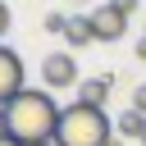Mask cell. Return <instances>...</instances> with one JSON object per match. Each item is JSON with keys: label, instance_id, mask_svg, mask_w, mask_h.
Segmentation results:
<instances>
[{"label": "cell", "instance_id": "cell-4", "mask_svg": "<svg viewBox=\"0 0 146 146\" xmlns=\"http://www.w3.org/2000/svg\"><path fill=\"white\" fill-rule=\"evenodd\" d=\"M18 91H27V82H23V59H18L9 46H0V105H9Z\"/></svg>", "mask_w": 146, "mask_h": 146}, {"label": "cell", "instance_id": "cell-17", "mask_svg": "<svg viewBox=\"0 0 146 146\" xmlns=\"http://www.w3.org/2000/svg\"><path fill=\"white\" fill-rule=\"evenodd\" d=\"M36 146H55V141H36Z\"/></svg>", "mask_w": 146, "mask_h": 146}, {"label": "cell", "instance_id": "cell-11", "mask_svg": "<svg viewBox=\"0 0 146 146\" xmlns=\"http://www.w3.org/2000/svg\"><path fill=\"white\" fill-rule=\"evenodd\" d=\"M110 5H114L119 14H132V9H137V0H110Z\"/></svg>", "mask_w": 146, "mask_h": 146}, {"label": "cell", "instance_id": "cell-6", "mask_svg": "<svg viewBox=\"0 0 146 146\" xmlns=\"http://www.w3.org/2000/svg\"><path fill=\"white\" fill-rule=\"evenodd\" d=\"M110 78H87V82H78V100L82 105H91V110H105V100H110Z\"/></svg>", "mask_w": 146, "mask_h": 146}, {"label": "cell", "instance_id": "cell-15", "mask_svg": "<svg viewBox=\"0 0 146 146\" xmlns=\"http://www.w3.org/2000/svg\"><path fill=\"white\" fill-rule=\"evenodd\" d=\"M0 146H23V141H14V137H0Z\"/></svg>", "mask_w": 146, "mask_h": 146}, {"label": "cell", "instance_id": "cell-3", "mask_svg": "<svg viewBox=\"0 0 146 146\" xmlns=\"http://www.w3.org/2000/svg\"><path fill=\"white\" fill-rule=\"evenodd\" d=\"M41 82H46V91H64V87H73V82H78V59H73L68 50L46 55V59H41Z\"/></svg>", "mask_w": 146, "mask_h": 146}, {"label": "cell", "instance_id": "cell-8", "mask_svg": "<svg viewBox=\"0 0 146 146\" xmlns=\"http://www.w3.org/2000/svg\"><path fill=\"white\" fill-rule=\"evenodd\" d=\"M141 132H146V114L128 110V114L119 119V137H137V141H141Z\"/></svg>", "mask_w": 146, "mask_h": 146}, {"label": "cell", "instance_id": "cell-5", "mask_svg": "<svg viewBox=\"0 0 146 146\" xmlns=\"http://www.w3.org/2000/svg\"><path fill=\"white\" fill-rule=\"evenodd\" d=\"M87 18H91V32H96V41H119V36L128 32V14H119L114 5H96Z\"/></svg>", "mask_w": 146, "mask_h": 146}, {"label": "cell", "instance_id": "cell-9", "mask_svg": "<svg viewBox=\"0 0 146 146\" xmlns=\"http://www.w3.org/2000/svg\"><path fill=\"white\" fill-rule=\"evenodd\" d=\"M46 32H59V36H64V32H68V18H64V14H46Z\"/></svg>", "mask_w": 146, "mask_h": 146}, {"label": "cell", "instance_id": "cell-2", "mask_svg": "<svg viewBox=\"0 0 146 146\" xmlns=\"http://www.w3.org/2000/svg\"><path fill=\"white\" fill-rule=\"evenodd\" d=\"M110 119L105 110H91V105H68L59 114V128H55V146H110Z\"/></svg>", "mask_w": 146, "mask_h": 146}, {"label": "cell", "instance_id": "cell-18", "mask_svg": "<svg viewBox=\"0 0 146 146\" xmlns=\"http://www.w3.org/2000/svg\"><path fill=\"white\" fill-rule=\"evenodd\" d=\"M141 146H146V132H141Z\"/></svg>", "mask_w": 146, "mask_h": 146}, {"label": "cell", "instance_id": "cell-14", "mask_svg": "<svg viewBox=\"0 0 146 146\" xmlns=\"http://www.w3.org/2000/svg\"><path fill=\"white\" fill-rule=\"evenodd\" d=\"M137 55H141V59H146V36H141V41H137Z\"/></svg>", "mask_w": 146, "mask_h": 146}, {"label": "cell", "instance_id": "cell-13", "mask_svg": "<svg viewBox=\"0 0 146 146\" xmlns=\"http://www.w3.org/2000/svg\"><path fill=\"white\" fill-rule=\"evenodd\" d=\"M0 137H9V110L0 105Z\"/></svg>", "mask_w": 146, "mask_h": 146}, {"label": "cell", "instance_id": "cell-16", "mask_svg": "<svg viewBox=\"0 0 146 146\" xmlns=\"http://www.w3.org/2000/svg\"><path fill=\"white\" fill-rule=\"evenodd\" d=\"M110 146H123V137H110Z\"/></svg>", "mask_w": 146, "mask_h": 146}, {"label": "cell", "instance_id": "cell-12", "mask_svg": "<svg viewBox=\"0 0 146 146\" xmlns=\"http://www.w3.org/2000/svg\"><path fill=\"white\" fill-rule=\"evenodd\" d=\"M5 32H9V5L0 0V36H5Z\"/></svg>", "mask_w": 146, "mask_h": 146}, {"label": "cell", "instance_id": "cell-1", "mask_svg": "<svg viewBox=\"0 0 146 146\" xmlns=\"http://www.w3.org/2000/svg\"><path fill=\"white\" fill-rule=\"evenodd\" d=\"M5 110H9V137H14V141H23V146L55 141V128H59V114H64V110L50 100V91L27 87V91H18Z\"/></svg>", "mask_w": 146, "mask_h": 146}, {"label": "cell", "instance_id": "cell-7", "mask_svg": "<svg viewBox=\"0 0 146 146\" xmlns=\"http://www.w3.org/2000/svg\"><path fill=\"white\" fill-rule=\"evenodd\" d=\"M64 41L78 50V46H91L96 41V32H91V18L87 14H78V18H68V32H64Z\"/></svg>", "mask_w": 146, "mask_h": 146}, {"label": "cell", "instance_id": "cell-10", "mask_svg": "<svg viewBox=\"0 0 146 146\" xmlns=\"http://www.w3.org/2000/svg\"><path fill=\"white\" fill-rule=\"evenodd\" d=\"M132 110H137V114H146V82L132 91Z\"/></svg>", "mask_w": 146, "mask_h": 146}]
</instances>
